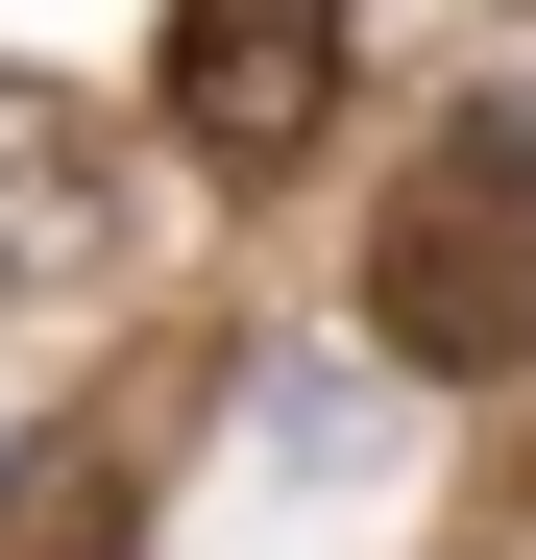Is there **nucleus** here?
Segmentation results:
<instances>
[{"mask_svg": "<svg viewBox=\"0 0 536 560\" xmlns=\"http://www.w3.org/2000/svg\"><path fill=\"white\" fill-rule=\"evenodd\" d=\"M366 341L415 365V390H512V365H536V98H464L439 147H391Z\"/></svg>", "mask_w": 536, "mask_h": 560, "instance_id": "obj_1", "label": "nucleus"}, {"mask_svg": "<svg viewBox=\"0 0 536 560\" xmlns=\"http://www.w3.org/2000/svg\"><path fill=\"white\" fill-rule=\"evenodd\" d=\"M147 122L196 147V171H293V147L341 122V0H171Z\"/></svg>", "mask_w": 536, "mask_h": 560, "instance_id": "obj_2", "label": "nucleus"}, {"mask_svg": "<svg viewBox=\"0 0 536 560\" xmlns=\"http://www.w3.org/2000/svg\"><path fill=\"white\" fill-rule=\"evenodd\" d=\"M98 268H123V171L49 98H0V293H98Z\"/></svg>", "mask_w": 536, "mask_h": 560, "instance_id": "obj_3", "label": "nucleus"}]
</instances>
